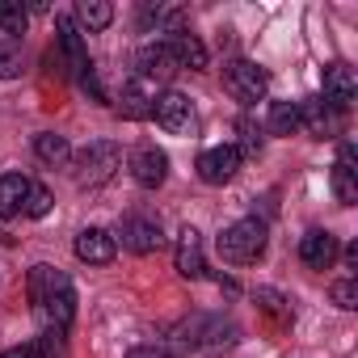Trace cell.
Wrapping results in <instances>:
<instances>
[{
    "instance_id": "obj_7",
    "label": "cell",
    "mask_w": 358,
    "mask_h": 358,
    "mask_svg": "<svg viewBox=\"0 0 358 358\" xmlns=\"http://www.w3.org/2000/svg\"><path fill=\"white\" fill-rule=\"evenodd\" d=\"M236 169H241V152H236V143H215V148H207V152L199 156V177H203L207 186H224V182H232Z\"/></svg>"
},
{
    "instance_id": "obj_11",
    "label": "cell",
    "mask_w": 358,
    "mask_h": 358,
    "mask_svg": "<svg viewBox=\"0 0 358 358\" xmlns=\"http://www.w3.org/2000/svg\"><path fill=\"white\" fill-rule=\"evenodd\" d=\"M164 47H169V55L177 59V72H182V68L203 72V68H207V47H203V38L190 34V30H173V34H164Z\"/></svg>"
},
{
    "instance_id": "obj_4",
    "label": "cell",
    "mask_w": 358,
    "mask_h": 358,
    "mask_svg": "<svg viewBox=\"0 0 358 358\" xmlns=\"http://www.w3.org/2000/svg\"><path fill=\"white\" fill-rule=\"evenodd\" d=\"M224 89H228L241 106H257V101H266V93H270V76H266V68H257L253 59H232V64L224 68Z\"/></svg>"
},
{
    "instance_id": "obj_31",
    "label": "cell",
    "mask_w": 358,
    "mask_h": 358,
    "mask_svg": "<svg viewBox=\"0 0 358 358\" xmlns=\"http://www.w3.org/2000/svg\"><path fill=\"white\" fill-rule=\"evenodd\" d=\"M9 241H13V236H5V232H0V245H9Z\"/></svg>"
},
{
    "instance_id": "obj_29",
    "label": "cell",
    "mask_w": 358,
    "mask_h": 358,
    "mask_svg": "<svg viewBox=\"0 0 358 358\" xmlns=\"http://www.w3.org/2000/svg\"><path fill=\"white\" fill-rule=\"evenodd\" d=\"M236 152H241V156H245V152H249V156L262 152V131H257L253 122H241V148H236Z\"/></svg>"
},
{
    "instance_id": "obj_24",
    "label": "cell",
    "mask_w": 358,
    "mask_h": 358,
    "mask_svg": "<svg viewBox=\"0 0 358 358\" xmlns=\"http://www.w3.org/2000/svg\"><path fill=\"white\" fill-rule=\"evenodd\" d=\"M72 22L85 26V30H106V26L114 22V5H106V0H80Z\"/></svg>"
},
{
    "instance_id": "obj_17",
    "label": "cell",
    "mask_w": 358,
    "mask_h": 358,
    "mask_svg": "<svg viewBox=\"0 0 358 358\" xmlns=\"http://www.w3.org/2000/svg\"><path fill=\"white\" fill-rule=\"evenodd\" d=\"M177 274H182V278H203L207 274L199 228H182V232H177Z\"/></svg>"
},
{
    "instance_id": "obj_30",
    "label": "cell",
    "mask_w": 358,
    "mask_h": 358,
    "mask_svg": "<svg viewBox=\"0 0 358 358\" xmlns=\"http://www.w3.org/2000/svg\"><path fill=\"white\" fill-rule=\"evenodd\" d=\"M127 358H169V354H164V350H156V345H135Z\"/></svg>"
},
{
    "instance_id": "obj_14",
    "label": "cell",
    "mask_w": 358,
    "mask_h": 358,
    "mask_svg": "<svg viewBox=\"0 0 358 358\" xmlns=\"http://www.w3.org/2000/svg\"><path fill=\"white\" fill-rule=\"evenodd\" d=\"M135 64H139V80H169V76L177 72V59L169 55L164 38L143 43V47H139V55H135Z\"/></svg>"
},
{
    "instance_id": "obj_10",
    "label": "cell",
    "mask_w": 358,
    "mask_h": 358,
    "mask_svg": "<svg viewBox=\"0 0 358 358\" xmlns=\"http://www.w3.org/2000/svg\"><path fill=\"white\" fill-rule=\"evenodd\" d=\"M299 127H303L308 135H316V139H333V135L341 131V114H337L329 101L308 97V101H299Z\"/></svg>"
},
{
    "instance_id": "obj_1",
    "label": "cell",
    "mask_w": 358,
    "mask_h": 358,
    "mask_svg": "<svg viewBox=\"0 0 358 358\" xmlns=\"http://www.w3.org/2000/svg\"><path fill=\"white\" fill-rule=\"evenodd\" d=\"M30 303H34V316L43 320V329L68 333V324L76 316V287L68 274H59L51 266H34L30 270Z\"/></svg>"
},
{
    "instance_id": "obj_25",
    "label": "cell",
    "mask_w": 358,
    "mask_h": 358,
    "mask_svg": "<svg viewBox=\"0 0 358 358\" xmlns=\"http://www.w3.org/2000/svg\"><path fill=\"white\" fill-rule=\"evenodd\" d=\"M26 9L22 5H13V0H0V30L5 34H26Z\"/></svg>"
},
{
    "instance_id": "obj_9",
    "label": "cell",
    "mask_w": 358,
    "mask_h": 358,
    "mask_svg": "<svg viewBox=\"0 0 358 358\" xmlns=\"http://www.w3.org/2000/svg\"><path fill=\"white\" fill-rule=\"evenodd\" d=\"M118 236H122V249H131V253H139V257H148V253H156V249L164 245L160 220H152V215H127L122 228H118Z\"/></svg>"
},
{
    "instance_id": "obj_22",
    "label": "cell",
    "mask_w": 358,
    "mask_h": 358,
    "mask_svg": "<svg viewBox=\"0 0 358 358\" xmlns=\"http://www.w3.org/2000/svg\"><path fill=\"white\" fill-rule=\"evenodd\" d=\"M34 152H38V160H43V164H55V169H64V164L72 160L68 139H64V135H55V131H38V135H34Z\"/></svg>"
},
{
    "instance_id": "obj_8",
    "label": "cell",
    "mask_w": 358,
    "mask_h": 358,
    "mask_svg": "<svg viewBox=\"0 0 358 358\" xmlns=\"http://www.w3.org/2000/svg\"><path fill=\"white\" fill-rule=\"evenodd\" d=\"M131 177L143 186V190H156V186H164V177H169V156L156 148V143H139L135 152H131Z\"/></svg>"
},
{
    "instance_id": "obj_18",
    "label": "cell",
    "mask_w": 358,
    "mask_h": 358,
    "mask_svg": "<svg viewBox=\"0 0 358 358\" xmlns=\"http://www.w3.org/2000/svg\"><path fill=\"white\" fill-rule=\"evenodd\" d=\"M30 177H22V173H5L0 177V220H13V215H22L26 211V199H30Z\"/></svg>"
},
{
    "instance_id": "obj_23",
    "label": "cell",
    "mask_w": 358,
    "mask_h": 358,
    "mask_svg": "<svg viewBox=\"0 0 358 358\" xmlns=\"http://www.w3.org/2000/svg\"><path fill=\"white\" fill-rule=\"evenodd\" d=\"M266 131L270 135H295L299 131V101H270Z\"/></svg>"
},
{
    "instance_id": "obj_6",
    "label": "cell",
    "mask_w": 358,
    "mask_h": 358,
    "mask_svg": "<svg viewBox=\"0 0 358 358\" xmlns=\"http://www.w3.org/2000/svg\"><path fill=\"white\" fill-rule=\"evenodd\" d=\"M152 118H156L169 135H186V131L194 127V101H190L186 93H177V89L156 93V101H152Z\"/></svg>"
},
{
    "instance_id": "obj_13",
    "label": "cell",
    "mask_w": 358,
    "mask_h": 358,
    "mask_svg": "<svg viewBox=\"0 0 358 358\" xmlns=\"http://www.w3.org/2000/svg\"><path fill=\"white\" fill-rule=\"evenodd\" d=\"M354 97H358L354 68H345V64H333V68H324V97H320V101H329V106L341 114V110H350V106H354Z\"/></svg>"
},
{
    "instance_id": "obj_20",
    "label": "cell",
    "mask_w": 358,
    "mask_h": 358,
    "mask_svg": "<svg viewBox=\"0 0 358 358\" xmlns=\"http://www.w3.org/2000/svg\"><path fill=\"white\" fill-rule=\"evenodd\" d=\"M64 354V333L59 329H43L38 341H26V345H13L0 358H59Z\"/></svg>"
},
{
    "instance_id": "obj_2",
    "label": "cell",
    "mask_w": 358,
    "mask_h": 358,
    "mask_svg": "<svg viewBox=\"0 0 358 358\" xmlns=\"http://www.w3.org/2000/svg\"><path fill=\"white\" fill-rule=\"evenodd\" d=\"M215 249H220V257L228 266H253L266 253V224L253 220V215H245V220H236V224H228L220 232Z\"/></svg>"
},
{
    "instance_id": "obj_27",
    "label": "cell",
    "mask_w": 358,
    "mask_h": 358,
    "mask_svg": "<svg viewBox=\"0 0 358 358\" xmlns=\"http://www.w3.org/2000/svg\"><path fill=\"white\" fill-rule=\"evenodd\" d=\"M51 211V190L47 186H30V199H26V215L30 220H43Z\"/></svg>"
},
{
    "instance_id": "obj_5",
    "label": "cell",
    "mask_w": 358,
    "mask_h": 358,
    "mask_svg": "<svg viewBox=\"0 0 358 358\" xmlns=\"http://www.w3.org/2000/svg\"><path fill=\"white\" fill-rule=\"evenodd\" d=\"M232 324L220 320V316H190L173 329V345L182 350H199V345H215V341H232Z\"/></svg>"
},
{
    "instance_id": "obj_3",
    "label": "cell",
    "mask_w": 358,
    "mask_h": 358,
    "mask_svg": "<svg viewBox=\"0 0 358 358\" xmlns=\"http://www.w3.org/2000/svg\"><path fill=\"white\" fill-rule=\"evenodd\" d=\"M72 177H76V186H106L110 177L122 169V148L118 143H110V139H97V143H89L85 152H76L72 160Z\"/></svg>"
},
{
    "instance_id": "obj_21",
    "label": "cell",
    "mask_w": 358,
    "mask_h": 358,
    "mask_svg": "<svg viewBox=\"0 0 358 358\" xmlns=\"http://www.w3.org/2000/svg\"><path fill=\"white\" fill-rule=\"evenodd\" d=\"M152 101H156V93L148 89V80H131V85H122L118 110H122V118H152Z\"/></svg>"
},
{
    "instance_id": "obj_26",
    "label": "cell",
    "mask_w": 358,
    "mask_h": 358,
    "mask_svg": "<svg viewBox=\"0 0 358 358\" xmlns=\"http://www.w3.org/2000/svg\"><path fill=\"white\" fill-rule=\"evenodd\" d=\"M22 76V47L17 43H0V80Z\"/></svg>"
},
{
    "instance_id": "obj_12",
    "label": "cell",
    "mask_w": 358,
    "mask_h": 358,
    "mask_svg": "<svg viewBox=\"0 0 358 358\" xmlns=\"http://www.w3.org/2000/svg\"><path fill=\"white\" fill-rule=\"evenodd\" d=\"M333 194L341 207H354L358 203V164H354V143L345 139L341 152H337V164H333Z\"/></svg>"
},
{
    "instance_id": "obj_16",
    "label": "cell",
    "mask_w": 358,
    "mask_h": 358,
    "mask_svg": "<svg viewBox=\"0 0 358 358\" xmlns=\"http://www.w3.org/2000/svg\"><path fill=\"white\" fill-rule=\"evenodd\" d=\"M299 262H303L308 270H329V266L337 262V236L312 228V232L299 241Z\"/></svg>"
},
{
    "instance_id": "obj_19",
    "label": "cell",
    "mask_w": 358,
    "mask_h": 358,
    "mask_svg": "<svg viewBox=\"0 0 358 358\" xmlns=\"http://www.w3.org/2000/svg\"><path fill=\"white\" fill-rule=\"evenodd\" d=\"M182 22H186V13L177 9V5H143V9H139V26H143L148 34H173V30H186Z\"/></svg>"
},
{
    "instance_id": "obj_15",
    "label": "cell",
    "mask_w": 358,
    "mask_h": 358,
    "mask_svg": "<svg viewBox=\"0 0 358 358\" xmlns=\"http://www.w3.org/2000/svg\"><path fill=\"white\" fill-rule=\"evenodd\" d=\"M114 253H118V241H114L106 228H85V232L76 236V257L89 262V266H110Z\"/></svg>"
},
{
    "instance_id": "obj_28",
    "label": "cell",
    "mask_w": 358,
    "mask_h": 358,
    "mask_svg": "<svg viewBox=\"0 0 358 358\" xmlns=\"http://www.w3.org/2000/svg\"><path fill=\"white\" fill-rule=\"evenodd\" d=\"M329 295H333V303H337V308H345V312H350V308H358V287H354V278L333 282V291H329Z\"/></svg>"
}]
</instances>
